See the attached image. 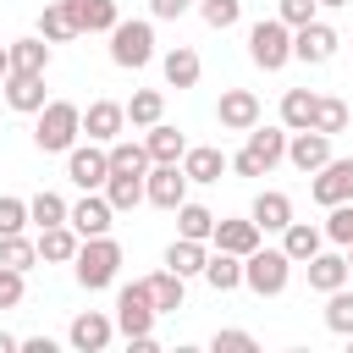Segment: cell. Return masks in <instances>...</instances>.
Wrapping results in <instances>:
<instances>
[{
	"mask_svg": "<svg viewBox=\"0 0 353 353\" xmlns=\"http://www.w3.org/2000/svg\"><path fill=\"white\" fill-rule=\"evenodd\" d=\"M287 160V127H248V143L232 154L237 176H270Z\"/></svg>",
	"mask_w": 353,
	"mask_h": 353,
	"instance_id": "1",
	"label": "cell"
},
{
	"mask_svg": "<svg viewBox=\"0 0 353 353\" xmlns=\"http://www.w3.org/2000/svg\"><path fill=\"white\" fill-rule=\"evenodd\" d=\"M116 270H121V243H116L110 232H105V237H83V248H77V259H72L77 287L99 292V287H110V281H116Z\"/></svg>",
	"mask_w": 353,
	"mask_h": 353,
	"instance_id": "2",
	"label": "cell"
},
{
	"mask_svg": "<svg viewBox=\"0 0 353 353\" xmlns=\"http://www.w3.org/2000/svg\"><path fill=\"white\" fill-rule=\"evenodd\" d=\"M77 132H83V110H77L72 99H50V105L39 110L33 143H39L44 154H66V149L77 143Z\"/></svg>",
	"mask_w": 353,
	"mask_h": 353,
	"instance_id": "3",
	"label": "cell"
},
{
	"mask_svg": "<svg viewBox=\"0 0 353 353\" xmlns=\"http://www.w3.org/2000/svg\"><path fill=\"white\" fill-rule=\"evenodd\" d=\"M287 281H292V259H287V248H254V254L243 259V287H248L254 298H281Z\"/></svg>",
	"mask_w": 353,
	"mask_h": 353,
	"instance_id": "4",
	"label": "cell"
},
{
	"mask_svg": "<svg viewBox=\"0 0 353 353\" xmlns=\"http://www.w3.org/2000/svg\"><path fill=\"white\" fill-rule=\"evenodd\" d=\"M248 61H254L259 72H281V66L292 61V28H287L281 17H259V22L248 28Z\"/></svg>",
	"mask_w": 353,
	"mask_h": 353,
	"instance_id": "5",
	"label": "cell"
},
{
	"mask_svg": "<svg viewBox=\"0 0 353 353\" xmlns=\"http://www.w3.org/2000/svg\"><path fill=\"white\" fill-rule=\"evenodd\" d=\"M110 61L121 72H138L154 61V22L149 17H132V22H116L110 28Z\"/></svg>",
	"mask_w": 353,
	"mask_h": 353,
	"instance_id": "6",
	"label": "cell"
},
{
	"mask_svg": "<svg viewBox=\"0 0 353 353\" xmlns=\"http://www.w3.org/2000/svg\"><path fill=\"white\" fill-rule=\"evenodd\" d=\"M154 314H160V309L149 303V287H143V281H127V287L116 292V331H121L127 342H132V336H149V331H154Z\"/></svg>",
	"mask_w": 353,
	"mask_h": 353,
	"instance_id": "7",
	"label": "cell"
},
{
	"mask_svg": "<svg viewBox=\"0 0 353 353\" xmlns=\"http://www.w3.org/2000/svg\"><path fill=\"white\" fill-rule=\"evenodd\" d=\"M66 176H72L83 193L105 188V182H110V149L94 143V138H88V143H72V149H66Z\"/></svg>",
	"mask_w": 353,
	"mask_h": 353,
	"instance_id": "8",
	"label": "cell"
},
{
	"mask_svg": "<svg viewBox=\"0 0 353 353\" xmlns=\"http://www.w3.org/2000/svg\"><path fill=\"white\" fill-rule=\"evenodd\" d=\"M182 199H188V171H182V160H154L149 176H143V204L176 210Z\"/></svg>",
	"mask_w": 353,
	"mask_h": 353,
	"instance_id": "9",
	"label": "cell"
},
{
	"mask_svg": "<svg viewBox=\"0 0 353 353\" xmlns=\"http://www.w3.org/2000/svg\"><path fill=\"white\" fill-rule=\"evenodd\" d=\"M336 44H342V39H336V28H331V22H320V17H314V22H303V28H292V61H303V66H325V61L336 55Z\"/></svg>",
	"mask_w": 353,
	"mask_h": 353,
	"instance_id": "10",
	"label": "cell"
},
{
	"mask_svg": "<svg viewBox=\"0 0 353 353\" xmlns=\"http://www.w3.org/2000/svg\"><path fill=\"white\" fill-rule=\"evenodd\" d=\"M110 336H116V314H105V309H83V314L66 325V342H72L77 353H105Z\"/></svg>",
	"mask_w": 353,
	"mask_h": 353,
	"instance_id": "11",
	"label": "cell"
},
{
	"mask_svg": "<svg viewBox=\"0 0 353 353\" xmlns=\"http://www.w3.org/2000/svg\"><path fill=\"white\" fill-rule=\"evenodd\" d=\"M66 221L77 226V237H105V232L116 226V204L105 199V188H94V193H83V199L72 204Z\"/></svg>",
	"mask_w": 353,
	"mask_h": 353,
	"instance_id": "12",
	"label": "cell"
},
{
	"mask_svg": "<svg viewBox=\"0 0 353 353\" xmlns=\"http://www.w3.org/2000/svg\"><path fill=\"white\" fill-rule=\"evenodd\" d=\"M309 193H314V204H325V210H331V204H347V199H353V160H336V154H331V160L314 171Z\"/></svg>",
	"mask_w": 353,
	"mask_h": 353,
	"instance_id": "13",
	"label": "cell"
},
{
	"mask_svg": "<svg viewBox=\"0 0 353 353\" xmlns=\"http://www.w3.org/2000/svg\"><path fill=\"white\" fill-rule=\"evenodd\" d=\"M215 121H221L226 132H248V127H259V94H254V88H226L221 105H215Z\"/></svg>",
	"mask_w": 353,
	"mask_h": 353,
	"instance_id": "14",
	"label": "cell"
},
{
	"mask_svg": "<svg viewBox=\"0 0 353 353\" xmlns=\"http://www.w3.org/2000/svg\"><path fill=\"white\" fill-rule=\"evenodd\" d=\"M287 160H292L303 176H314V171L331 160V132H314V127H303V132H287Z\"/></svg>",
	"mask_w": 353,
	"mask_h": 353,
	"instance_id": "15",
	"label": "cell"
},
{
	"mask_svg": "<svg viewBox=\"0 0 353 353\" xmlns=\"http://www.w3.org/2000/svg\"><path fill=\"white\" fill-rule=\"evenodd\" d=\"M0 88H6V105L22 110V116H39V110L50 105V99H44V72H11Z\"/></svg>",
	"mask_w": 353,
	"mask_h": 353,
	"instance_id": "16",
	"label": "cell"
},
{
	"mask_svg": "<svg viewBox=\"0 0 353 353\" xmlns=\"http://www.w3.org/2000/svg\"><path fill=\"white\" fill-rule=\"evenodd\" d=\"M121 127H127V105H116V99H94V105L83 110V132H88L94 143H116Z\"/></svg>",
	"mask_w": 353,
	"mask_h": 353,
	"instance_id": "17",
	"label": "cell"
},
{
	"mask_svg": "<svg viewBox=\"0 0 353 353\" xmlns=\"http://www.w3.org/2000/svg\"><path fill=\"white\" fill-rule=\"evenodd\" d=\"M259 237H265V232H259V221H254V215H248V221H226V215H221V221H215V232H210V243H215V248L243 254V259L259 248Z\"/></svg>",
	"mask_w": 353,
	"mask_h": 353,
	"instance_id": "18",
	"label": "cell"
},
{
	"mask_svg": "<svg viewBox=\"0 0 353 353\" xmlns=\"http://www.w3.org/2000/svg\"><path fill=\"white\" fill-rule=\"evenodd\" d=\"M77 248H83V237H77V226H72V221H61V226H44V232H39V259H44V265H72V259H77Z\"/></svg>",
	"mask_w": 353,
	"mask_h": 353,
	"instance_id": "19",
	"label": "cell"
},
{
	"mask_svg": "<svg viewBox=\"0 0 353 353\" xmlns=\"http://www.w3.org/2000/svg\"><path fill=\"white\" fill-rule=\"evenodd\" d=\"M303 270H309V287H314V292H336V287H347V276H353L347 254H325V248H320Z\"/></svg>",
	"mask_w": 353,
	"mask_h": 353,
	"instance_id": "20",
	"label": "cell"
},
{
	"mask_svg": "<svg viewBox=\"0 0 353 353\" xmlns=\"http://www.w3.org/2000/svg\"><path fill=\"white\" fill-rule=\"evenodd\" d=\"M66 11H72V22H77V33H110V28L121 22L116 0H66Z\"/></svg>",
	"mask_w": 353,
	"mask_h": 353,
	"instance_id": "21",
	"label": "cell"
},
{
	"mask_svg": "<svg viewBox=\"0 0 353 353\" xmlns=\"http://www.w3.org/2000/svg\"><path fill=\"white\" fill-rule=\"evenodd\" d=\"M143 287H149V303H154L160 314H176V309H182V292H188V276H176V270L165 265V270L143 276Z\"/></svg>",
	"mask_w": 353,
	"mask_h": 353,
	"instance_id": "22",
	"label": "cell"
},
{
	"mask_svg": "<svg viewBox=\"0 0 353 353\" xmlns=\"http://www.w3.org/2000/svg\"><path fill=\"white\" fill-rule=\"evenodd\" d=\"M320 243H325V232L309 226V221H287V232H281V248H287L292 265H309V259L320 254Z\"/></svg>",
	"mask_w": 353,
	"mask_h": 353,
	"instance_id": "23",
	"label": "cell"
},
{
	"mask_svg": "<svg viewBox=\"0 0 353 353\" xmlns=\"http://www.w3.org/2000/svg\"><path fill=\"white\" fill-rule=\"evenodd\" d=\"M160 72H165V83H171V88H193V83H199V72H204V61H199V50L176 44V50H165Z\"/></svg>",
	"mask_w": 353,
	"mask_h": 353,
	"instance_id": "24",
	"label": "cell"
},
{
	"mask_svg": "<svg viewBox=\"0 0 353 353\" xmlns=\"http://www.w3.org/2000/svg\"><path fill=\"white\" fill-rule=\"evenodd\" d=\"M254 221H259V232H287V221H292V199L287 193H276V188H265L259 199H254V210H248Z\"/></svg>",
	"mask_w": 353,
	"mask_h": 353,
	"instance_id": "25",
	"label": "cell"
},
{
	"mask_svg": "<svg viewBox=\"0 0 353 353\" xmlns=\"http://www.w3.org/2000/svg\"><path fill=\"white\" fill-rule=\"evenodd\" d=\"M165 265H171L176 276H204V265H210V248H204L199 237H176V243L165 248Z\"/></svg>",
	"mask_w": 353,
	"mask_h": 353,
	"instance_id": "26",
	"label": "cell"
},
{
	"mask_svg": "<svg viewBox=\"0 0 353 353\" xmlns=\"http://www.w3.org/2000/svg\"><path fill=\"white\" fill-rule=\"evenodd\" d=\"M204 281H210L215 292H237V287H243V254L215 248V254H210V265H204Z\"/></svg>",
	"mask_w": 353,
	"mask_h": 353,
	"instance_id": "27",
	"label": "cell"
},
{
	"mask_svg": "<svg viewBox=\"0 0 353 353\" xmlns=\"http://www.w3.org/2000/svg\"><path fill=\"white\" fill-rule=\"evenodd\" d=\"M314 99H320V94H309V88H287V94H281V127H287V132L314 127Z\"/></svg>",
	"mask_w": 353,
	"mask_h": 353,
	"instance_id": "28",
	"label": "cell"
},
{
	"mask_svg": "<svg viewBox=\"0 0 353 353\" xmlns=\"http://www.w3.org/2000/svg\"><path fill=\"white\" fill-rule=\"evenodd\" d=\"M143 149H149V160H182V154H188V138H182L171 121H154V127L143 132Z\"/></svg>",
	"mask_w": 353,
	"mask_h": 353,
	"instance_id": "29",
	"label": "cell"
},
{
	"mask_svg": "<svg viewBox=\"0 0 353 353\" xmlns=\"http://www.w3.org/2000/svg\"><path fill=\"white\" fill-rule=\"evenodd\" d=\"M226 165H232V160H226L221 149H210V143L182 154V171H188V182H221V171H226Z\"/></svg>",
	"mask_w": 353,
	"mask_h": 353,
	"instance_id": "30",
	"label": "cell"
},
{
	"mask_svg": "<svg viewBox=\"0 0 353 353\" xmlns=\"http://www.w3.org/2000/svg\"><path fill=\"white\" fill-rule=\"evenodd\" d=\"M143 176H149V171H143ZM143 176H132V171H110V182H105V199L116 204V215L143 204Z\"/></svg>",
	"mask_w": 353,
	"mask_h": 353,
	"instance_id": "31",
	"label": "cell"
},
{
	"mask_svg": "<svg viewBox=\"0 0 353 353\" xmlns=\"http://www.w3.org/2000/svg\"><path fill=\"white\" fill-rule=\"evenodd\" d=\"M11 72H50V39H17L11 44Z\"/></svg>",
	"mask_w": 353,
	"mask_h": 353,
	"instance_id": "32",
	"label": "cell"
},
{
	"mask_svg": "<svg viewBox=\"0 0 353 353\" xmlns=\"http://www.w3.org/2000/svg\"><path fill=\"white\" fill-rule=\"evenodd\" d=\"M127 121H132V127H154V121H165V94H160V88H138V94L127 99Z\"/></svg>",
	"mask_w": 353,
	"mask_h": 353,
	"instance_id": "33",
	"label": "cell"
},
{
	"mask_svg": "<svg viewBox=\"0 0 353 353\" xmlns=\"http://www.w3.org/2000/svg\"><path fill=\"white\" fill-rule=\"evenodd\" d=\"M210 232H215V215H210L204 204L182 199V204H176V237H199V243H210Z\"/></svg>",
	"mask_w": 353,
	"mask_h": 353,
	"instance_id": "34",
	"label": "cell"
},
{
	"mask_svg": "<svg viewBox=\"0 0 353 353\" xmlns=\"http://www.w3.org/2000/svg\"><path fill=\"white\" fill-rule=\"evenodd\" d=\"M39 33H44L50 44H66V39H77V22H72L66 0H55V6H44V11H39Z\"/></svg>",
	"mask_w": 353,
	"mask_h": 353,
	"instance_id": "35",
	"label": "cell"
},
{
	"mask_svg": "<svg viewBox=\"0 0 353 353\" xmlns=\"http://www.w3.org/2000/svg\"><path fill=\"white\" fill-rule=\"evenodd\" d=\"M28 215H33V226L44 232V226H61V221L72 215V204H66L61 193H50V188H44V193H33V199H28Z\"/></svg>",
	"mask_w": 353,
	"mask_h": 353,
	"instance_id": "36",
	"label": "cell"
},
{
	"mask_svg": "<svg viewBox=\"0 0 353 353\" xmlns=\"http://www.w3.org/2000/svg\"><path fill=\"white\" fill-rule=\"evenodd\" d=\"M105 149H110V171H132V176H143V171L154 165L143 143H127V138H116V143H105Z\"/></svg>",
	"mask_w": 353,
	"mask_h": 353,
	"instance_id": "37",
	"label": "cell"
},
{
	"mask_svg": "<svg viewBox=\"0 0 353 353\" xmlns=\"http://www.w3.org/2000/svg\"><path fill=\"white\" fill-rule=\"evenodd\" d=\"M0 265H11V270H33V265H39V243H28L22 232H6V237H0Z\"/></svg>",
	"mask_w": 353,
	"mask_h": 353,
	"instance_id": "38",
	"label": "cell"
},
{
	"mask_svg": "<svg viewBox=\"0 0 353 353\" xmlns=\"http://www.w3.org/2000/svg\"><path fill=\"white\" fill-rule=\"evenodd\" d=\"M325 331H336V336L353 331V292H347V287L325 292Z\"/></svg>",
	"mask_w": 353,
	"mask_h": 353,
	"instance_id": "39",
	"label": "cell"
},
{
	"mask_svg": "<svg viewBox=\"0 0 353 353\" xmlns=\"http://www.w3.org/2000/svg\"><path fill=\"white\" fill-rule=\"evenodd\" d=\"M199 17H204L215 33H226V28L243 22V0H199Z\"/></svg>",
	"mask_w": 353,
	"mask_h": 353,
	"instance_id": "40",
	"label": "cell"
},
{
	"mask_svg": "<svg viewBox=\"0 0 353 353\" xmlns=\"http://www.w3.org/2000/svg\"><path fill=\"white\" fill-rule=\"evenodd\" d=\"M342 127H347V105L331 99V94H320V99H314V132H331V138H336Z\"/></svg>",
	"mask_w": 353,
	"mask_h": 353,
	"instance_id": "41",
	"label": "cell"
},
{
	"mask_svg": "<svg viewBox=\"0 0 353 353\" xmlns=\"http://www.w3.org/2000/svg\"><path fill=\"white\" fill-rule=\"evenodd\" d=\"M325 237L336 248H353V199L347 204H331V221H325Z\"/></svg>",
	"mask_w": 353,
	"mask_h": 353,
	"instance_id": "42",
	"label": "cell"
},
{
	"mask_svg": "<svg viewBox=\"0 0 353 353\" xmlns=\"http://www.w3.org/2000/svg\"><path fill=\"white\" fill-rule=\"evenodd\" d=\"M28 221H33V215H28V199H11V193H6V199H0V237H6V232H22Z\"/></svg>",
	"mask_w": 353,
	"mask_h": 353,
	"instance_id": "43",
	"label": "cell"
},
{
	"mask_svg": "<svg viewBox=\"0 0 353 353\" xmlns=\"http://www.w3.org/2000/svg\"><path fill=\"white\" fill-rule=\"evenodd\" d=\"M314 11H320V0H276V17H281L287 28H303V22H314Z\"/></svg>",
	"mask_w": 353,
	"mask_h": 353,
	"instance_id": "44",
	"label": "cell"
},
{
	"mask_svg": "<svg viewBox=\"0 0 353 353\" xmlns=\"http://www.w3.org/2000/svg\"><path fill=\"white\" fill-rule=\"evenodd\" d=\"M22 276H28V270L0 265V309H17V303H22V292H28V287H22Z\"/></svg>",
	"mask_w": 353,
	"mask_h": 353,
	"instance_id": "45",
	"label": "cell"
},
{
	"mask_svg": "<svg viewBox=\"0 0 353 353\" xmlns=\"http://www.w3.org/2000/svg\"><path fill=\"white\" fill-rule=\"evenodd\" d=\"M210 347H215V353H254L259 342H254L248 331H215V336H210Z\"/></svg>",
	"mask_w": 353,
	"mask_h": 353,
	"instance_id": "46",
	"label": "cell"
},
{
	"mask_svg": "<svg viewBox=\"0 0 353 353\" xmlns=\"http://www.w3.org/2000/svg\"><path fill=\"white\" fill-rule=\"evenodd\" d=\"M188 6H193V0H149V17H154V22H176Z\"/></svg>",
	"mask_w": 353,
	"mask_h": 353,
	"instance_id": "47",
	"label": "cell"
},
{
	"mask_svg": "<svg viewBox=\"0 0 353 353\" xmlns=\"http://www.w3.org/2000/svg\"><path fill=\"white\" fill-rule=\"evenodd\" d=\"M22 353H55L50 336H22Z\"/></svg>",
	"mask_w": 353,
	"mask_h": 353,
	"instance_id": "48",
	"label": "cell"
},
{
	"mask_svg": "<svg viewBox=\"0 0 353 353\" xmlns=\"http://www.w3.org/2000/svg\"><path fill=\"white\" fill-rule=\"evenodd\" d=\"M11 77V44H0V83Z\"/></svg>",
	"mask_w": 353,
	"mask_h": 353,
	"instance_id": "49",
	"label": "cell"
},
{
	"mask_svg": "<svg viewBox=\"0 0 353 353\" xmlns=\"http://www.w3.org/2000/svg\"><path fill=\"white\" fill-rule=\"evenodd\" d=\"M17 347H22V342H17V336H6V331H0V353H17Z\"/></svg>",
	"mask_w": 353,
	"mask_h": 353,
	"instance_id": "50",
	"label": "cell"
},
{
	"mask_svg": "<svg viewBox=\"0 0 353 353\" xmlns=\"http://www.w3.org/2000/svg\"><path fill=\"white\" fill-rule=\"evenodd\" d=\"M320 6H331V11H336V6H347V0H320Z\"/></svg>",
	"mask_w": 353,
	"mask_h": 353,
	"instance_id": "51",
	"label": "cell"
},
{
	"mask_svg": "<svg viewBox=\"0 0 353 353\" xmlns=\"http://www.w3.org/2000/svg\"><path fill=\"white\" fill-rule=\"evenodd\" d=\"M347 353H353V331H347Z\"/></svg>",
	"mask_w": 353,
	"mask_h": 353,
	"instance_id": "52",
	"label": "cell"
},
{
	"mask_svg": "<svg viewBox=\"0 0 353 353\" xmlns=\"http://www.w3.org/2000/svg\"><path fill=\"white\" fill-rule=\"evenodd\" d=\"M347 265H353V248H347Z\"/></svg>",
	"mask_w": 353,
	"mask_h": 353,
	"instance_id": "53",
	"label": "cell"
},
{
	"mask_svg": "<svg viewBox=\"0 0 353 353\" xmlns=\"http://www.w3.org/2000/svg\"><path fill=\"white\" fill-rule=\"evenodd\" d=\"M0 99H6V88H0Z\"/></svg>",
	"mask_w": 353,
	"mask_h": 353,
	"instance_id": "54",
	"label": "cell"
}]
</instances>
